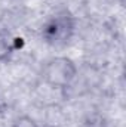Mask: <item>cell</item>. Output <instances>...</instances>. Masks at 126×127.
<instances>
[{
  "label": "cell",
  "instance_id": "obj_1",
  "mask_svg": "<svg viewBox=\"0 0 126 127\" xmlns=\"http://www.w3.org/2000/svg\"><path fill=\"white\" fill-rule=\"evenodd\" d=\"M77 75V66L73 59L67 56H55L51 58L42 68L43 81L55 89L68 87Z\"/></svg>",
  "mask_w": 126,
  "mask_h": 127
},
{
  "label": "cell",
  "instance_id": "obj_2",
  "mask_svg": "<svg viewBox=\"0 0 126 127\" xmlns=\"http://www.w3.org/2000/svg\"><path fill=\"white\" fill-rule=\"evenodd\" d=\"M76 31L74 16L67 12H58L46 21L42 28V38L49 46H64L67 44Z\"/></svg>",
  "mask_w": 126,
  "mask_h": 127
},
{
  "label": "cell",
  "instance_id": "obj_3",
  "mask_svg": "<svg viewBox=\"0 0 126 127\" xmlns=\"http://www.w3.org/2000/svg\"><path fill=\"white\" fill-rule=\"evenodd\" d=\"M24 46V40L21 37H15L12 32L0 30V62H6L10 56Z\"/></svg>",
  "mask_w": 126,
  "mask_h": 127
},
{
  "label": "cell",
  "instance_id": "obj_4",
  "mask_svg": "<svg viewBox=\"0 0 126 127\" xmlns=\"http://www.w3.org/2000/svg\"><path fill=\"white\" fill-rule=\"evenodd\" d=\"M82 127H107V121L102 115L99 114H92V115H88L83 121Z\"/></svg>",
  "mask_w": 126,
  "mask_h": 127
},
{
  "label": "cell",
  "instance_id": "obj_5",
  "mask_svg": "<svg viewBox=\"0 0 126 127\" xmlns=\"http://www.w3.org/2000/svg\"><path fill=\"white\" fill-rule=\"evenodd\" d=\"M12 127H40V126L30 115H19V117H16L13 120Z\"/></svg>",
  "mask_w": 126,
  "mask_h": 127
}]
</instances>
